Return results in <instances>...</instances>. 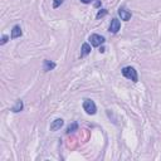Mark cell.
Listing matches in <instances>:
<instances>
[{"mask_svg":"<svg viewBox=\"0 0 161 161\" xmlns=\"http://www.w3.org/2000/svg\"><path fill=\"white\" fill-rule=\"evenodd\" d=\"M121 73L125 78L132 80V82H138V74H137V71L134 67H131V66L125 67V68H122Z\"/></svg>","mask_w":161,"mask_h":161,"instance_id":"cell-1","label":"cell"},{"mask_svg":"<svg viewBox=\"0 0 161 161\" xmlns=\"http://www.w3.org/2000/svg\"><path fill=\"white\" fill-rule=\"evenodd\" d=\"M83 109L88 115H96V112H97V106H96L94 101H92V100H85L83 101Z\"/></svg>","mask_w":161,"mask_h":161,"instance_id":"cell-2","label":"cell"},{"mask_svg":"<svg viewBox=\"0 0 161 161\" xmlns=\"http://www.w3.org/2000/svg\"><path fill=\"white\" fill-rule=\"evenodd\" d=\"M105 42H106L105 37H102V35H100V34H92V35L89 37V43H91L92 47H100V45H102Z\"/></svg>","mask_w":161,"mask_h":161,"instance_id":"cell-3","label":"cell"},{"mask_svg":"<svg viewBox=\"0 0 161 161\" xmlns=\"http://www.w3.org/2000/svg\"><path fill=\"white\" fill-rule=\"evenodd\" d=\"M120 29H121V22L118 19L114 18V19L111 20V24H109V31H111L112 34H116Z\"/></svg>","mask_w":161,"mask_h":161,"instance_id":"cell-4","label":"cell"},{"mask_svg":"<svg viewBox=\"0 0 161 161\" xmlns=\"http://www.w3.org/2000/svg\"><path fill=\"white\" fill-rule=\"evenodd\" d=\"M118 15L121 17V20L128 22V20L131 19V17H132V13L128 11V10H126L125 8H120V9H118Z\"/></svg>","mask_w":161,"mask_h":161,"instance_id":"cell-5","label":"cell"},{"mask_svg":"<svg viewBox=\"0 0 161 161\" xmlns=\"http://www.w3.org/2000/svg\"><path fill=\"white\" fill-rule=\"evenodd\" d=\"M22 35H23V31H22L20 25H14L13 29H11L10 38H11V39H17V38H20Z\"/></svg>","mask_w":161,"mask_h":161,"instance_id":"cell-6","label":"cell"},{"mask_svg":"<svg viewBox=\"0 0 161 161\" xmlns=\"http://www.w3.org/2000/svg\"><path fill=\"white\" fill-rule=\"evenodd\" d=\"M63 125H64V121L62 118H56L52 122V125H51V131H58V130H60V127Z\"/></svg>","mask_w":161,"mask_h":161,"instance_id":"cell-7","label":"cell"},{"mask_svg":"<svg viewBox=\"0 0 161 161\" xmlns=\"http://www.w3.org/2000/svg\"><path fill=\"white\" fill-rule=\"evenodd\" d=\"M56 66H57V64H56L54 62H52V60H49V59H45V60H44V64H43V69H44V72H49V71L54 69Z\"/></svg>","mask_w":161,"mask_h":161,"instance_id":"cell-8","label":"cell"},{"mask_svg":"<svg viewBox=\"0 0 161 161\" xmlns=\"http://www.w3.org/2000/svg\"><path fill=\"white\" fill-rule=\"evenodd\" d=\"M89 53H91V45L88 43H83L82 44V49H80V58L88 56Z\"/></svg>","mask_w":161,"mask_h":161,"instance_id":"cell-9","label":"cell"},{"mask_svg":"<svg viewBox=\"0 0 161 161\" xmlns=\"http://www.w3.org/2000/svg\"><path fill=\"white\" fill-rule=\"evenodd\" d=\"M23 108H24V103H23V101H22V100H18L17 102H15V105L11 107V111L14 112V114H17V112L23 111Z\"/></svg>","mask_w":161,"mask_h":161,"instance_id":"cell-10","label":"cell"},{"mask_svg":"<svg viewBox=\"0 0 161 161\" xmlns=\"http://www.w3.org/2000/svg\"><path fill=\"white\" fill-rule=\"evenodd\" d=\"M76 130H78V123L77 122H73L72 125H69L68 127H67V134H71V132H73V131H76Z\"/></svg>","mask_w":161,"mask_h":161,"instance_id":"cell-11","label":"cell"},{"mask_svg":"<svg viewBox=\"0 0 161 161\" xmlns=\"http://www.w3.org/2000/svg\"><path fill=\"white\" fill-rule=\"evenodd\" d=\"M107 10L106 9H102V10H100L98 13H97V15H96V18H97V19H101V18H103L105 17V15H107Z\"/></svg>","mask_w":161,"mask_h":161,"instance_id":"cell-12","label":"cell"},{"mask_svg":"<svg viewBox=\"0 0 161 161\" xmlns=\"http://www.w3.org/2000/svg\"><path fill=\"white\" fill-rule=\"evenodd\" d=\"M63 2H64V0H54V2H53V9L59 8L63 4Z\"/></svg>","mask_w":161,"mask_h":161,"instance_id":"cell-13","label":"cell"},{"mask_svg":"<svg viewBox=\"0 0 161 161\" xmlns=\"http://www.w3.org/2000/svg\"><path fill=\"white\" fill-rule=\"evenodd\" d=\"M8 39H9V37H8V35H3V38H2V42H0V44L4 45V44L8 42Z\"/></svg>","mask_w":161,"mask_h":161,"instance_id":"cell-14","label":"cell"},{"mask_svg":"<svg viewBox=\"0 0 161 161\" xmlns=\"http://www.w3.org/2000/svg\"><path fill=\"white\" fill-rule=\"evenodd\" d=\"M83 4H89V3H92V0H80Z\"/></svg>","mask_w":161,"mask_h":161,"instance_id":"cell-15","label":"cell"},{"mask_svg":"<svg viewBox=\"0 0 161 161\" xmlns=\"http://www.w3.org/2000/svg\"><path fill=\"white\" fill-rule=\"evenodd\" d=\"M94 6H96V8H98V6H101V2H96Z\"/></svg>","mask_w":161,"mask_h":161,"instance_id":"cell-16","label":"cell"},{"mask_svg":"<svg viewBox=\"0 0 161 161\" xmlns=\"http://www.w3.org/2000/svg\"><path fill=\"white\" fill-rule=\"evenodd\" d=\"M105 51H106V49H105V48H103V47H102V48H101V49H100V52H101V53H105Z\"/></svg>","mask_w":161,"mask_h":161,"instance_id":"cell-17","label":"cell"}]
</instances>
